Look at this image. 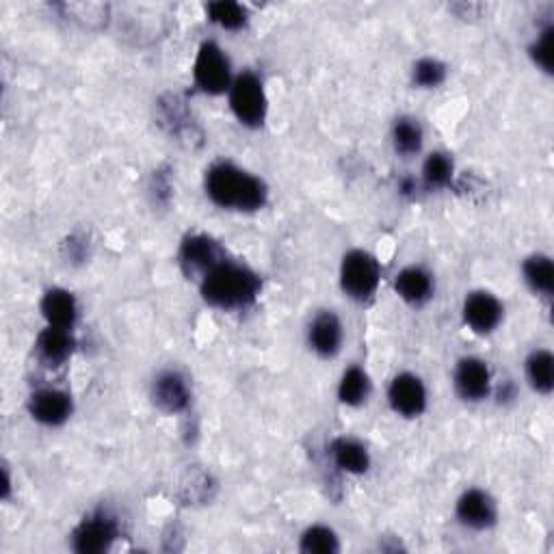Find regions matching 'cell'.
Returning a JSON list of instances; mask_svg holds the SVG:
<instances>
[{"instance_id": "obj_24", "label": "cell", "mask_w": 554, "mask_h": 554, "mask_svg": "<svg viewBox=\"0 0 554 554\" xmlns=\"http://www.w3.org/2000/svg\"><path fill=\"white\" fill-rule=\"evenodd\" d=\"M301 550L308 554H334L340 550L338 537L327 526H312L301 535Z\"/></svg>"}, {"instance_id": "obj_27", "label": "cell", "mask_w": 554, "mask_h": 554, "mask_svg": "<svg viewBox=\"0 0 554 554\" xmlns=\"http://www.w3.org/2000/svg\"><path fill=\"white\" fill-rule=\"evenodd\" d=\"M552 37L554 29L546 26L542 35L537 37V42L531 46V57L544 72H552Z\"/></svg>"}, {"instance_id": "obj_18", "label": "cell", "mask_w": 554, "mask_h": 554, "mask_svg": "<svg viewBox=\"0 0 554 554\" xmlns=\"http://www.w3.org/2000/svg\"><path fill=\"white\" fill-rule=\"evenodd\" d=\"M329 453H332L334 464L349 474H364L371 468V455L366 446L353 438H338Z\"/></svg>"}, {"instance_id": "obj_8", "label": "cell", "mask_w": 554, "mask_h": 554, "mask_svg": "<svg viewBox=\"0 0 554 554\" xmlns=\"http://www.w3.org/2000/svg\"><path fill=\"white\" fill-rule=\"evenodd\" d=\"M457 520L474 531H485L496 522V503L483 490H468L457 500Z\"/></svg>"}, {"instance_id": "obj_5", "label": "cell", "mask_w": 554, "mask_h": 554, "mask_svg": "<svg viewBox=\"0 0 554 554\" xmlns=\"http://www.w3.org/2000/svg\"><path fill=\"white\" fill-rule=\"evenodd\" d=\"M193 76L195 85L210 96L223 94V91L230 89L234 83L230 59L226 57V52L213 42L202 44L200 52H197Z\"/></svg>"}, {"instance_id": "obj_25", "label": "cell", "mask_w": 554, "mask_h": 554, "mask_svg": "<svg viewBox=\"0 0 554 554\" xmlns=\"http://www.w3.org/2000/svg\"><path fill=\"white\" fill-rule=\"evenodd\" d=\"M451 176H453V161L442 152L431 154L425 161V167H422V180H425L429 189L446 187V184L451 182Z\"/></svg>"}, {"instance_id": "obj_17", "label": "cell", "mask_w": 554, "mask_h": 554, "mask_svg": "<svg viewBox=\"0 0 554 554\" xmlns=\"http://www.w3.org/2000/svg\"><path fill=\"white\" fill-rule=\"evenodd\" d=\"M72 351H74V338L70 334V329L48 325L37 338L39 358H42L50 366L63 364L65 360L70 358Z\"/></svg>"}, {"instance_id": "obj_1", "label": "cell", "mask_w": 554, "mask_h": 554, "mask_svg": "<svg viewBox=\"0 0 554 554\" xmlns=\"http://www.w3.org/2000/svg\"><path fill=\"white\" fill-rule=\"evenodd\" d=\"M206 193L221 208L254 213L267 204V187L260 178L232 163H217L206 174Z\"/></svg>"}, {"instance_id": "obj_22", "label": "cell", "mask_w": 554, "mask_h": 554, "mask_svg": "<svg viewBox=\"0 0 554 554\" xmlns=\"http://www.w3.org/2000/svg\"><path fill=\"white\" fill-rule=\"evenodd\" d=\"M392 141L397 152L410 156L422 148V128L412 117H401L392 126Z\"/></svg>"}, {"instance_id": "obj_4", "label": "cell", "mask_w": 554, "mask_h": 554, "mask_svg": "<svg viewBox=\"0 0 554 554\" xmlns=\"http://www.w3.org/2000/svg\"><path fill=\"white\" fill-rule=\"evenodd\" d=\"M230 107L243 126L258 128L267 117V96L254 72H243L230 87Z\"/></svg>"}, {"instance_id": "obj_13", "label": "cell", "mask_w": 554, "mask_h": 554, "mask_svg": "<svg viewBox=\"0 0 554 554\" xmlns=\"http://www.w3.org/2000/svg\"><path fill=\"white\" fill-rule=\"evenodd\" d=\"M152 397H154V403L167 414L184 412L191 401L187 381H184V377L174 371H167L156 377L154 388H152Z\"/></svg>"}, {"instance_id": "obj_15", "label": "cell", "mask_w": 554, "mask_h": 554, "mask_svg": "<svg viewBox=\"0 0 554 554\" xmlns=\"http://www.w3.org/2000/svg\"><path fill=\"white\" fill-rule=\"evenodd\" d=\"M42 314L50 327L70 329L78 316L74 295L63 288L48 290L42 299Z\"/></svg>"}, {"instance_id": "obj_7", "label": "cell", "mask_w": 554, "mask_h": 554, "mask_svg": "<svg viewBox=\"0 0 554 554\" xmlns=\"http://www.w3.org/2000/svg\"><path fill=\"white\" fill-rule=\"evenodd\" d=\"M492 388V375L487 364L479 358H464L455 371V390L464 401L479 403L487 399Z\"/></svg>"}, {"instance_id": "obj_3", "label": "cell", "mask_w": 554, "mask_h": 554, "mask_svg": "<svg viewBox=\"0 0 554 554\" xmlns=\"http://www.w3.org/2000/svg\"><path fill=\"white\" fill-rule=\"evenodd\" d=\"M381 280V269L375 256L364 249H353L342 258L340 286L355 301H366L375 295Z\"/></svg>"}, {"instance_id": "obj_11", "label": "cell", "mask_w": 554, "mask_h": 554, "mask_svg": "<svg viewBox=\"0 0 554 554\" xmlns=\"http://www.w3.org/2000/svg\"><path fill=\"white\" fill-rule=\"evenodd\" d=\"M115 537H117L115 520L100 513V516L87 518L74 531V550L83 552V554H98V552L109 550Z\"/></svg>"}, {"instance_id": "obj_6", "label": "cell", "mask_w": 554, "mask_h": 554, "mask_svg": "<svg viewBox=\"0 0 554 554\" xmlns=\"http://www.w3.org/2000/svg\"><path fill=\"white\" fill-rule=\"evenodd\" d=\"M388 401L397 414L405 418H416L427 407L425 384L412 373H401L392 379L388 388Z\"/></svg>"}, {"instance_id": "obj_16", "label": "cell", "mask_w": 554, "mask_h": 554, "mask_svg": "<svg viewBox=\"0 0 554 554\" xmlns=\"http://www.w3.org/2000/svg\"><path fill=\"white\" fill-rule=\"evenodd\" d=\"M394 288H397V295L403 301L412 303V306H420V303L429 301L433 295V277L422 267H407L397 275Z\"/></svg>"}, {"instance_id": "obj_10", "label": "cell", "mask_w": 554, "mask_h": 554, "mask_svg": "<svg viewBox=\"0 0 554 554\" xmlns=\"http://www.w3.org/2000/svg\"><path fill=\"white\" fill-rule=\"evenodd\" d=\"M31 416L48 427H59L72 414V399L70 394L57 388L37 390L29 401Z\"/></svg>"}, {"instance_id": "obj_21", "label": "cell", "mask_w": 554, "mask_h": 554, "mask_svg": "<svg viewBox=\"0 0 554 554\" xmlns=\"http://www.w3.org/2000/svg\"><path fill=\"white\" fill-rule=\"evenodd\" d=\"M524 280L529 282V286L535 290V293L550 297L554 290V267L552 260L548 256H531L524 262Z\"/></svg>"}, {"instance_id": "obj_14", "label": "cell", "mask_w": 554, "mask_h": 554, "mask_svg": "<svg viewBox=\"0 0 554 554\" xmlns=\"http://www.w3.org/2000/svg\"><path fill=\"white\" fill-rule=\"evenodd\" d=\"M308 342L314 353L321 358H332L342 345V325L334 312H321L314 316L308 329Z\"/></svg>"}, {"instance_id": "obj_23", "label": "cell", "mask_w": 554, "mask_h": 554, "mask_svg": "<svg viewBox=\"0 0 554 554\" xmlns=\"http://www.w3.org/2000/svg\"><path fill=\"white\" fill-rule=\"evenodd\" d=\"M210 20L223 26L228 31H236L247 22V11L243 5L232 3V0H219V3H210L206 7Z\"/></svg>"}, {"instance_id": "obj_26", "label": "cell", "mask_w": 554, "mask_h": 554, "mask_svg": "<svg viewBox=\"0 0 554 554\" xmlns=\"http://www.w3.org/2000/svg\"><path fill=\"white\" fill-rule=\"evenodd\" d=\"M446 76V68L438 59H420L414 65V83L420 87H438Z\"/></svg>"}, {"instance_id": "obj_19", "label": "cell", "mask_w": 554, "mask_h": 554, "mask_svg": "<svg viewBox=\"0 0 554 554\" xmlns=\"http://www.w3.org/2000/svg\"><path fill=\"white\" fill-rule=\"evenodd\" d=\"M526 377L539 394H550L554 388V358L546 349L533 351L526 360Z\"/></svg>"}, {"instance_id": "obj_20", "label": "cell", "mask_w": 554, "mask_h": 554, "mask_svg": "<svg viewBox=\"0 0 554 554\" xmlns=\"http://www.w3.org/2000/svg\"><path fill=\"white\" fill-rule=\"evenodd\" d=\"M368 394H371V379H368V375L360 366H351L340 379V386H338L340 403H345L349 407H358L368 399Z\"/></svg>"}, {"instance_id": "obj_12", "label": "cell", "mask_w": 554, "mask_h": 554, "mask_svg": "<svg viewBox=\"0 0 554 554\" xmlns=\"http://www.w3.org/2000/svg\"><path fill=\"white\" fill-rule=\"evenodd\" d=\"M180 260H182V267L189 273L202 271L206 275L210 269L217 267L219 262H223L226 258H223V254H221V247L213 239H210V236L193 234L182 243Z\"/></svg>"}, {"instance_id": "obj_9", "label": "cell", "mask_w": 554, "mask_h": 554, "mask_svg": "<svg viewBox=\"0 0 554 554\" xmlns=\"http://www.w3.org/2000/svg\"><path fill=\"white\" fill-rule=\"evenodd\" d=\"M464 321L470 325L472 332L490 334L503 321V306L492 293L479 290L464 301Z\"/></svg>"}, {"instance_id": "obj_2", "label": "cell", "mask_w": 554, "mask_h": 554, "mask_svg": "<svg viewBox=\"0 0 554 554\" xmlns=\"http://www.w3.org/2000/svg\"><path fill=\"white\" fill-rule=\"evenodd\" d=\"M260 293L258 275L236 262L223 260L210 269L202 280V297L206 303L221 310L245 308Z\"/></svg>"}]
</instances>
